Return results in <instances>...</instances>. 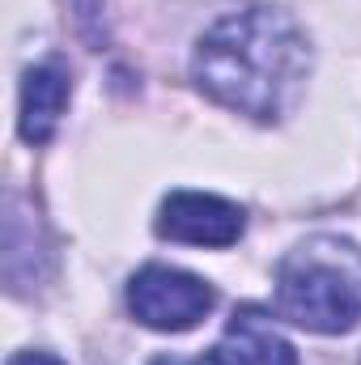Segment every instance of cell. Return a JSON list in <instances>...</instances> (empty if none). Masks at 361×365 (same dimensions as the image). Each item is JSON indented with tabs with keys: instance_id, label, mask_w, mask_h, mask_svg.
Wrapping results in <instances>:
<instances>
[{
	"instance_id": "1",
	"label": "cell",
	"mask_w": 361,
	"mask_h": 365,
	"mask_svg": "<svg viewBox=\"0 0 361 365\" xmlns=\"http://www.w3.org/2000/svg\"><path fill=\"white\" fill-rule=\"evenodd\" d=\"M310 73L302 26L272 4H251L217 17L191 56V77L213 102L272 123L289 110Z\"/></svg>"
},
{
	"instance_id": "2",
	"label": "cell",
	"mask_w": 361,
	"mask_h": 365,
	"mask_svg": "<svg viewBox=\"0 0 361 365\" xmlns=\"http://www.w3.org/2000/svg\"><path fill=\"white\" fill-rule=\"evenodd\" d=\"M276 314L319 336H345L361 323V251L349 238L319 234L276 268Z\"/></svg>"
},
{
	"instance_id": "3",
	"label": "cell",
	"mask_w": 361,
	"mask_h": 365,
	"mask_svg": "<svg viewBox=\"0 0 361 365\" xmlns=\"http://www.w3.org/2000/svg\"><path fill=\"white\" fill-rule=\"evenodd\" d=\"M213 306H217L213 284L183 268L149 264L128 280V310L136 314V323L153 331H191Z\"/></svg>"
},
{
	"instance_id": "4",
	"label": "cell",
	"mask_w": 361,
	"mask_h": 365,
	"mask_svg": "<svg viewBox=\"0 0 361 365\" xmlns=\"http://www.w3.org/2000/svg\"><path fill=\"white\" fill-rule=\"evenodd\" d=\"M247 230V212L208 191H171L158 208V234L187 247H234Z\"/></svg>"
},
{
	"instance_id": "5",
	"label": "cell",
	"mask_w": 361,
	"mask_h": 365,
	"mask_svg": "<svg viewBox=\"0 0 361 365\" xmlns=\"http://www.w3.org/2000/svg\"><path fill=\"white\" fill-rule=\"evenodd\" d=\"M73 98V73L64 60H43L34 68H26L21 77V115H17V132L26 145H47L68 110Z\"/></svg>"
},
{
	"instance_id": "6",
	"label": "cell",
	"mask_w": 361,
	"mask_h": 365,
	"mask_svg": "<svg viewBox=\"0 0 361 365\" xmlns=\"http://www.w3.org/2000/svg\"><path fill=\"white\" fill-rule=\"evenodd\" d=\"M213 357H217V365H298V349L280 336L268 310L243 306V310H234Z\"/></svg>"
},
{
	"instance_id": "7",
	"label": "cell",
	"mask_w": 361,
	"mask_h": 365,
	"mask_svg": "<svg viewBox=\"0 0 361 365\" xmlns=\"http://www.w3.org/2000/svg\"><path fill=\"white\" fill-rule=\"evenodd\" d=\"M9 365H64V361L51 357V353H17V357H9Z\"/></svg>"
},
{
	"instance_id": "8",
	"label": "cell",
	"mask_w": 361,
	"mask_h": 365,
	"mask_svg": "<svg viewBox=\"0 0 361 365\" xmlns=\"http://www.w3.org/2000/svg\"><path fill=\"white\" fill-rule=\"evenodd\" d=\"M149 365H217V357H153Z\"/></svg>"
}]
</instances>
